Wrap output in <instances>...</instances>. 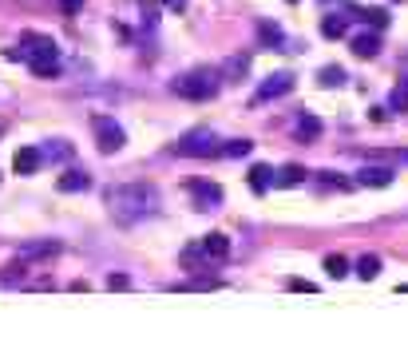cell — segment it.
Instances as JSON below:
<instances>
[{
    "mask_svg": "<svg viewBox=\"0 0 408 357\" xmlns=\"http://www.w3.org/2000/svg\"><path fill=\"white\" fill-rule=\"evenodd\" d=\"M174 96L183 99H214L218 96V75L214 72H190V75H179L171 84Z\"/></svg>",
    "mask_w": 408,
    "mask_h": 357,
    "instance_id": "obj_4",
    "label": "cell"
},
{
    "mask_svg": "<svg viewBox=\"0 0 408 357\" xmlns=\"http://www.w3.org/2000/svg\"><path fill=\"white\" fill-rule=\"evenodd\" d=\"M190 195H195V207L198 210H211L222 203V187L218 183H190Z\"/></svg>",
    "mask_w": 408,
    "mask_h": 357,
    "instance_id": "obj_6",
    "label": "cell"
},
{
    "mask_svg": "<svg viewBox=\"0 0 408 357\" xmlns=\"http://www.w3.org/2000/svg\"><path fill=\"white\" fill-rule=\"evenodd\" d=\"M91 131H96V143L103 155H112V151H119L127 143L123 127L115 124V119H107V115H91Z\"/></svg>",
    "mask_w": 408,
    "mask_h": 357,
    "instance_id": "obj_5",
    "label": "cell"
},
{
    "mask_svg": "<svg viewBox=\"0 0 408 357\" xmlns=\"http://www.w3.org/2000/svg\"><path fill=\"white\" fill-rule=\"evenodd\" d=\"M60 8H63L68 16H75L80 8H84V0H60Z\"/></svg>",
    "mask_w": 408,
    "mask_h": 357,
    "instance_id": "obj_26",
    "label": "cell"
},
{
    "mask_svg": "<svg viewBox=\"0 0 408 357\" xmlns=\"http://www.w3.org/2000/svg\"><path fill=\"white\" fill-rule=\"evenodd\" d=\"M357 183L361 187H388L393 183V171H388V167H361Z\"/></svg>",
    "mask_w": 408,
    "mask_h": 357,
    "instance_id": "obj_12",
    "label": "cell"
},
{
    "mask_svg": "<svg viewBox=\"0 0 408 357\" xmlns=\"http://www.w3.org/2000/svg\"><path fill=\"white\" fill-rule=\"evenodd\" d=\"M297 136L301 139H317L322 136V119H317V115H297Z\"/></svg>",
    "mask_w": 408,
    "mask_h": 357,
    "instance_id": "obj_16",
    "label": "cell"
},
{
    "mask_svg": "<svg viewBox=\"0 0 408 357\" xmlns=\"http://www.w3.org/2000/svg\"><path fill=\"white\" fill-rule=\"evenodd\" d=\"M317 80H322V87H341L345 84V72H341V68H322Z\"/></svg>",
    "mask_w": 408,
    "mask_h": 357,
    "instance_id": "obj_21",
    "label": "cell"
},
{
    "mask_svg": "<svg viewBox=\"0 0 408 357\" xmlns=\"http://www.w3.org/2000/svg\"><path fill=\"white\" fill-rule=\"evenodd\" d=\"M167 8H186V0H163Z\"/></svg>",
    "mask_w": 408,
    "mask_h": 357,
    "instance_id": "obj_28",
    "label": "cell"
},
{
    "mask_svg": "<svg viewBox=\"0 0 408 357\" xmlns=\"http://www.w3.org/2000/svg\"><path fill=\"white\" fill-rule=\"evenodd\" d=\"M297 183H305V167H297V163H289L273 175V187H297Z\"/></svg>",
    "mask_w": 408,
    "mask_h": 357,
    "instance_id": "obj_15",
    "label": "cell"
},
{
    "mask_svg": "<svg viewBox=\"0 0 408 357\" xmlns=\"http://www.w3.org/2000/svg\"><path fill=\"white\" fill-rule=\"evenodd\" d=\"M388 103H393V111H408V84H396Z\"/></svg>",
    "mask_w": 408,
    "mask_h": 357,
    "instance_id": "obj_24",
    "label": "cell"
},
{
    "mask_svg": "<svg viewBox=\"0 0 408 357\" xmlns=\"http://www.w3.org/2000/svg\"><path fill=\"white\" fill-rule=\"evenodd\" d=\"M250 139H230V143H222V155L226 159H242V155H250Z\"/></svg>",
    "mask_w": 408,
    "mask_h": 357,
    "instance_id": "obj_19",
    "label": "cell"
},
{
    "mask_svg": "<svg viewBox=\"0 0 408 357\" xmlns=\"http://www.w3.org/2000/svg\"><path fill=\"white\" fill-rule=\"evenodd\" d=\"M107 286H112V290H127L131 282H127L123 274H112V278H107Z\"/></svg>",
    "mask_w": 408,
    "mask_h": 357,
    "instance_id": "obj_27",
    "label": "cell"
},
{
    "mask_svg": "<svg viewBox=\"0 0 408 357\" xmlns=\"http://www.w3.org/2000/svg\"><path fill=\"white\" fill-rule=\"evenodd\" d=\"M270 183H273V171L266 167V163H254V167H250V187H254L258 195H266V191H270Z\"/></svg>",
    "mask_w": 408,
    "mask_h": 357,
    "instance_id": "obj_14",
    "label": "cell"
},
{
    "mask_svg": "<svg viewBox=\"0 0 408 357\" xmlns=\"http://www.w3.org/2000/svg\"><path fill=\"white\" fill-rule=\"evenodd\" d=\"M174 155H186V159H211V155H222L218 147V136L198 127V131H186L179 143H174Z\"/></svg>",
    "mask_w": 408,
    "mask_h": 357,
    "instance_id": "obj_3",
    "label": "cell"
},
{
    "mask_svg": "<svg viewBox=\"0 0 408 357\" xmlns=\"http://www.w3.org/2000/svg\"><path fill=\"white\" fill-rule=\"evenodd\" d=\"M20 56L32 64V72H36L40 80H52V75L60 72V48H56V40L52 36L28 32V36L20 40V52H8V60H20Z\"/></svg>",
    "mask_w": 408,
    "mask_h": 357,
    "instance_id": "obj_2",
    "label": "cell"
},
{
    "mask_svg": "<svg viewBox=\"0 0 408 357\" xmlns=\"http://www.w3.org/2000/svg\"><path fill=\"white\" fill-rule=\"evenodd\" d=\"M345 16H325V20H322V36H329V40H341V36H345Z\"/></svg>",
    "mask_w": 408,
    "mask_h": 357,
    "instance_id": "obj_17",
    "label": "cell"
},
{
    "mask_svg": "<svg viewBox=\"0 0 408 357\" xmlns=\"http://www.w3.org/2000/svg\"><path fill=\"white\" fill-rule=\"evenodd\" d=\"M40 159H44V155H40L36 147H20L13 155V167H16V175H36L40 171Z\"/></svg>",
    "mask_w": 408,
    "mask_h": 357,
    "instance_id": "obj_9",
    "label": "cell"
},
{
    "mask_svg": "<svg viewBox=\"0 0 408 357\" xmlns=\"http://www.w3.org/2000/svg\"><path fill=\"white\" fill-rule=\"evenodd\" d=\"M285 286H289V290H305V294H313V290H317V286H313V282H305V278H289Z\"/></svg>",
    "mask_w": 408,
    "mask_h": 357,
    "instance_id": "obj_25",
    "label": "cell"
},
{
    "mask_svg": "<svg viewBox=\"0 0 408 357\" xmlns=\"http://www.w3.org/2000/svg\"><path fill=\"white\" fill-rule=\"evenodd\" d=\"M56 187H60L63 195H75V191H87V187H91V175L87 171H63L60 179H56Z\"/></svg>",
    "mask_w": 408,
    "mask_h": 357,
    "instance_id": "obj_10",
    "label": "cell"
},
{
    "mask_svg": "<svg viewBox=\"0 0 408 357\" xmlns=\"http://www.w3.org/2000/svg\"><path fill=\"white\" fill-rule=\"evenodd\" d=\"M361 20H365V24H372V28H384V24H388V13H384V8H365V13H361Z\"/></svg>",
    "mask_w": 408,
    "mask_h": 357,
    "instance_id": "obj_23",
    "label": "cell"
},
{
    "mask_svg": "<svg viewBox=\"0 0 408 357\" xmlns=\"http://www.w3.org/2000/svg\"><path fill=\"white\" fill-rule=\"evenodd\" d=\"M289 4H297V0H289Z\"/></svg>",
    "mask_w": 408,
    "mask_h": 357,
    "instance_id": "obj_29",
    "label": "cell"
},
{
    "mask_svg": "<svg viewBox=\"0 0 408 357\" xmlns=\"http://www.w3.org/2000/svg\"><path fill=\"white\" fill-rule=\"evenodd\" d=\"M107 207H112L115 222L123 226H135L143 219H155L159 214V191L151 183H123L107 191Z\"/></svg>",
    "mask_w": 408,
    "mask_h": 357,
    "instance_id": "obj_1",
    "label": "cell"
},
{
    "mask_svg": "<svg viewBox=\"0 0 408 357\" xmlns=\"http://www.w3.org/2000/svg\"><path fill=\"white\" fill-rule=\"evenodd\" d=\"M381 52V36H372V32H365V36H353V56H361V60H372Z\"/></svg>",
    "mask_w": 408,
    "mask_h": 357,
    "instance_id": "obj_13",
    "label": "cell"
},
{
    "mask_svg": "<svg viewBox=\"0 0 408 357\" xmlns=\"http://www.w3.org/2000/svg\"><path fill=\"white\" fill-rule=\"evenodd\" d=\"M377 274H381V258H377V254H365V258L357 262V278H365V282H372Z\"/></svg>",
    "mask_w": 408,
    "mask_h": 357,
    "instance_id": "obj_18",
    "label": "cell"
},
{
    "mask_svg": "<svg viewBox=\"0 0 408 357\" xmlns=\"http://www.w3.org/2000/svg\"><path fill=\"white\" fill-rule=\"evenodd\" d=\"M325 274H329V278H345V274H349V262L341 258V254H329V258H325Z\"/></svg>",
    "mask_w": 408,
    "mask_h": 357,
    "instance_id": "obj_20",
    "label": "cell"
},
{
    "mask_svg": "<svg viewBox=\"0 0 408 357\" xmlns=\"http://www.w3.org/2000/svg\"><path fill=\"white\" fill-rule=\"evenodd\" d=\"M289 92H294V75L278 72V75H270V80L258 87V99H278V96H289Z\"/></svg>",
    "mask_w": 408,
    "mask_h": 357,
    "instance_id": "obj_7",
    "label": "cell"
},
{
    "mask_svg": "<svg viewBox=\"0 0 408 357\" xmlns=\"http://www.w3.org/2000/svg\"><path fill=\"white\" fill-rule=\"evenodd\" d=\"M258 36H262V44H282V28H278V24H270V20H266V24H262L258 28Z\"/></svg>",
    "mask_w": 408,
    "mask_h": 357,
    "instance_id": "obj_22",
    "label": "cell"
},
{
    "mask_svg": "<svg viewBox=\"0 0 408 357\" xmlns=\"http://www.w3.org/2000/svg\"><path fill=\"white\" fill-rule=\"evenodd\" d=\"M202 258H214V262H222L226 254H230V238H226V234H206V238H202Z\"/></svg>",
    "mask_w": 408,
    "mask_h": 357,
    "instance_id": "obj_8",
    "label": "cell"
},
{
    "mask_svg": "<svg viewBox=\"0 0 408 357\" xmlns=\"http://www.w3.org/2000/svg\"><path fill=\"white\" fill-rule=\"evenodd\" d=\"M246 72H250V56H230V60L222 64L218 80H226V84H238V80H242Z\"/></svg>",
    "mask_w": 408,
    "mask_h": 357,
    "instance_id": "obj_11",
    "label": "cell"
}]
</instances>
